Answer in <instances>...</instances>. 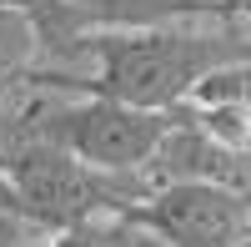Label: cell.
Segmentation results:
<instances>
[{"instance_id": "obj_4", "label": "cell", "mask_w": 251, "mask_h": 247, "mask_svg": "<svg viewBox=\"0 0 251 247\" xmlns=\"http://www.w3.org/2000/svg\"><path fill=\"white\" fill-rule=\"evenodd\" d=\"M191 126H201L216 147L246 156L251 152V56L231 61L201 81L186 106H176Z\"/></svg>"}, {"instance_id": "obj_1", "label": "cell", "mask_w": 251, "mask_h": 247, "mask_svg": "<svg viewBox=\"0 0 251 247\" xmlns=\"http://www.w3.org/2000/svg\"><path fill=\"white\" fill-rule=\"evenodd\" d=\"M246 56H251V20L221 15V20H171V26L146 31H91L75 76L50 71L30 76L75 96H116L146 111H176L211 71Z\"/></svg>"}, {"instance_id": "obj_8", "label": "cell", "mask_w": 251, "mask_h": 247, "mask_svg": "<svg viewBox=\"0 0 251 247\" xmlns=\"http://www.w3.org/2000/svg\"><path fill=\"white\" fill-rule=\"evenodd\" d=\"M111 227H116L121 247H171V242H161L156 232H146V227H136V222H126V217H111Z\"/></svg>"}, {"instance_id": "obj_2", "label": "cell", "mask_w": 251, "mask_h": 247, "mask_svg": "<svg viewBox=\"0 0 251 247\" xmlns=\"http://www.w3.org/2000/svg\"><path fill=\"white\" fill-rule=\"evenodd\" d=\"M0 161H5V172L15 182L20 212L30 222H40L46 232L86 227V222H111L131 202H141L151 192V182L100 172V167L80 161L75 152H66L60 141H46V136L15 141V147L0 152Z\"/></svg>"}, {"instance_id": "obj_5", "label": "cell", "mask_w": 251, "mask_h": 247, "mask_svg": "<svg viewBox=\"0 0 251 247\" xmlns=\"http://www.w3.org/2000/svg\"><path fill=\"white\" fill-rule=\"evenodd\" d=\"M86 31H146L171 20H221L236 15L231 0H66Z\"/></svg>"}, {"instance_id": "obj_9", "label": "cell", "mask_w": 251, "mask_h": 247, "mask_svg": "<svg viewBox=\"0 0 251 247\" xmlns=\"http://www.w3.org/2000/svg\"><path fill=\"white\" fill-rule=\"evenodd\" d=\"M0 212H20V197H15V182L5 172V161H0ZM20 217H25V212H20Z\"/></svg>"}, {"instance_id": "obj_10", "label": "cell", "mask_w": 251, "mask_h": 247, "mask_svg": "<svg viewBox=\"0 0 251 247\" xmlns=\"http://www.w3.org/2000/svg\"><path fill=\"white\" fill-rule=\"evenodd\" d=\"M231 10H236V15H246V20H251V0H231Z\"/></svg>"}, {"instance_id": "obj_11", "label": "cell", "mask_w": 251, "mask_h": 247, "mask_svg": "<svg viewBox=\"0 0 251 247\" xmlns=\"http://www.w3.org/2000/svg\"><path fill=\"white\" fill-rule=\"evenodd\" d=\"M236 247H251V227H246V232H241V242H236Z\"/></svg>"}, {"instance_id": "obj_6", "label": "cell", "mask_w": 251, "mask_h": 247, "mask_svg": "<svg viewBox=\"0 0 251 247\" xmlns=\"http://www.w3.org/2000/svg\"><path fill=\"white\" fill-rule=\"evenodd\" d=\"M46 247H121L111 222H86V227H66V232H50Z\"/></svg>"}, {"instance_id": "obj_3", "label": "cell", "mask_w": 251, "mask_h": 247, "mask_svg": "<svg viewBox=\"0 0 251 247\" xmlns=\"http://www.w3.org/2000/svg\"><path fill=\"white\" fill-rule=\"evenodd\" d=\"M171 247H236L251 227V192L236 182H161L121 212Z\"/></svg>"}, {"instance_id": "obj_7", "label": "cell", "mask_w": 251, "mask_h": 247, "mask_svg": "<svg viewBox=\"0 0 251 247\" xmlns=\"http://www.w3.org/2000/svg\"><path fill=\"white\" fill-rule=\"evenodd\" d=\"M46 227L20 212H0V247H46Z\"/></svg>"}]
</instances>
